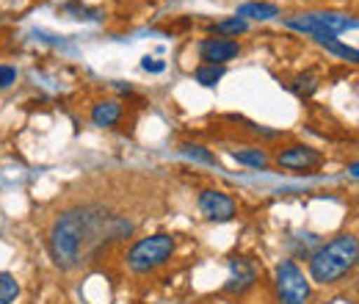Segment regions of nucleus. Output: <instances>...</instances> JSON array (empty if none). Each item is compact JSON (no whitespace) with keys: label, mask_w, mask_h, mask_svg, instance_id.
<instances>
[{"label":"nucleus","mask_w":359,"mask_h":304,"mask_svg":"<svg viewBox=\"0 0 359 304\" xmlns=\"http://www.w3.org/2000/svg\"><path fill=\"white\" fill-rule=\"evenodd\" d=\"M100 227H105V216H100L91 208H69L58 213V218L50 227V238H47L53 263L64 271L78 268L83 263L86 246L94 241Z\"/></svg>","instance_id":"nucleus-1"},{"label":"nucleus","mask_w":359,"mask_h":304,"mask_svg":"<svg viewBox=\"0 0 359 304\" xmlns=\"http://www.w3.org/2000/svg\"><path fill=\"white\" fill-rule=\"evenodd\" d=\"M359 260V241L354 232H343L329 244H320L310 255V277L318 285H334L348 271H354Z\"/></svg>","instance_id":"nucleus-2"},{"label":"nucleus","mask_w":359,"mask_h":304,"mask_svg":"<svg viewBox=\"0 0 359 304\" xmlns=\"http://www.w3.org/2000/svg\"><path fill=\"white\" fill-rule=\"evenodd\" d=\"M172 255H175V238L166 232H158V235L135 241L128 252V265L135 274H149L158 265H163Z\"/></svg>","instance_id":"nucleus-3"},{"label":"nucleus","mask_w":359,"mask_h":304,"mask_svg":"<svg viewBox=\"0 0 359 304\" xmlns=\"http://www.w3.org/2000/svg\"><path fill=\"white\" fill-rule=\"evenodd\" d=\"M287 28L293 31H304V34H343L348 28H357V17H348V14H334V11H320V14H299V17H287L285 20Z\"/></svg>","instance_id":"nucleus-4"},{"label":"nucleus","mask_w":359,"mask_h":304,"mask_svg":"<svg viewBox=\"0 0 359 304\" xmlns=\"http://www.w3.org/2000/svg\"><path fill=\"white\" fill-rule=\"evenodd\" d=\"M276 293H279V304L310 302V279L293 260H282L276 265Z\"/></svg>","instance_id":"nucleus-5"},{"label":"nucleus","mask_w":359,"mask_h":304,"mask_svg":"<svg viewBox=\"0 0 359 304\" xmlns=\"http://www.w3.org/2000/svg\"><path fill=\"white\" fill-rule=\"evenodd\" d=\"M199 213L208 218V221H229L235 216V202L232 197H226L224 191L219 188H208L199 194Z\"/></svg>","instance_id":"nucleus-6"},{"label":"nucleus","mask_w":359,"mask_h":304,"mask_svg":"<svg viewBox=\"0 0 359 304\" xmlns=\"http://www.w3.org/2000/svg\"><path fill=\"white\" fill-rule=\"evenodd\" d=\"M320 152L313 150V147H304V144H296V147H287L276 155V164L282 169H293V172H310V169H318L320 166Z\"/></svg>","instance_id":"nucleus-7"},{"label":"nucleus","mask_w":359,"mask_h":304,"mask_svg":"<svg viewBox=\"0 0 359 304\" xmlns=\"http://www.w3.org/2000/svg\"><path fill=\"white\" fill-rule=\"evenodd\" d=\"M238 53H241V44L232 42V39H205L199 44V58L205 64H213V67H224Z\"/></svg>","instance_id":"nucleus-8"},{"label":"nucleus","mask_w":359,"mask_h":304,"mask_svg":"<svg viewBox=\"0 0 359 304\" xmlns=\"http://www.w3.org/2000/svg\"><path fill=\"white\" fill-rule=\"evenodd\" d=\"M229 268H232V277H229V282L224 285L226 293H243V291H249L255 285L257 274H255V265L249 260L235 258V260H229Z\"/></svg>","instance_id":"nucleus-9"},{"label":"nucleus","mask_w":359,"mask_h":304,"mask_svg":"<svg viewBox=\"0 0 359 304\" xmlns=\"http://www.w3.org/2000/svg\"><path fill=\"white\" fill-rule=\"evenodd\" d=\"M119 119H122V105H119V100H100V103L91 108V122H94L97 128H114Z\"/></svg>","instance_id":"nucleus-10"},{"label":"nucleus","mask_w":359,"mask_h":304,"mask_svg":"<svg viewBox=\"0 0 359 304\" xmlns=\"http://www.w3.org/2000/svg\"><path fill=\"white\" fill-rule=\"evenodd\" d=\"M235 17H241V20H273V17H279V8L273 6V3H243L241 8H238V14Z\"/></svg>","instance_id":"nucleus-11"},{"label":"nucleus","mask_w":359,"mask_h":304,"mask_svg":"<svg viewBox=\"0 0 359 304\" xmlns=\"http://www.w3.org/2000/svg\"><path fill=\"white\" fill-rule=\"evenodd\" d=\"M232 158L243 166H252V169H269V155L257 147H246V150H232Z\"/></svg>","instance_id":"nucleus-12"},{"label":"nucleus","mask_w":359,"mask_h":304,"mask_svg":"<svg viewBox=\"0 0 359 304\" xmlns=\"http://www.w3.org/2000/svg\"><path fill=\"white\" fill-rule=\"evenodd\" d=\"M315 42L323 44L326 50H332L334 55H343V58H348V61H357L359 53L354 50V47H348V44H340L332 34H315Z\"/></svg>","instance_id":"nucleus-13"},{"label":"nucleus","mask_w":359,"mask_h":304,"mask_svg":"<svg viewBox=\"0 0 359 304\" xmlns=\"http://www.w3.org/2000/svg\"><path fill=\"white\" fill-rule=\"evenodd\" d=\"M224 67H213V64H202V67H196L194 70V78H196V84L199 86H216L222 78H224Z\"/></svg>","instance_id":"nucleus-14"},{"label":"nucleus","mask_w":359,"mask_h":304,"mask_svg":"<svg viewBox=\"0 0 359 304\" xmlns=\"http://www.w3.org/2000/svg\"><path fill=\"white\" fill-rule=\"evenodd\" d=\"M180 152H182L185 158L196 161V164H205V166H219L216 155H213L210 150H205L202 144H182V147H180Z\"/></svg>","instance_id":"nucleus-15"},{"label":"nucleus","mask_w":359,"mask_h":304,"mask_svg":"<svg viewBox=\"0 0 359 304\" xmlns=\"http://www.w3.org/2000/svg\"><path fill=\"white\" fill-rule=\"evenodd\" d=\"M17 296H20V282L11 274L0 271V304H14Z\"/></svg>","instance_id":"nucleus-16"},{"label":"nucleus","mask_w":359,"mask_h":304,"mask_svg":"<svg viewBox=\"0 0 359 304\" xmlns=\"http://www.w3.org/2000/svg\"><path fill=\"white\" fill-rule=\"evenodd\" d=\"M213 31H216V34H222V37H238V34L249 31V22H246V20H241V17H229V20L216 22V25H213Z\"/></svg>","instance_id":"nucleus-17"},{"label":"nucleus","mask_w":359,"mask_h":304,"mask_svg":"<svg viewBox=\"0 0 359 304\" xmlns=\"http://www.w3.org/2000/svg\"><path fill=\"white\" fill-rule=\"evenodd\" d=\"M315 88H318V84H315L313 75H302V78L296 81V91H299V94H313Z\"/></svg>","instance_id":"nucleus-18"},{"label":"nucleus","mask_w":359,"mask_h":304,"mask_svg":"<svg viewBox=\"0 0 359 304\" xmlns=\"http://www.w3.org/2000/svg\"><path fill=\"white\" fill-rule=\"evenodd\" d=\"M17 81V70L14 67H0V88H8Z\"/></svg>","instance_id":"nucleus-19"},{"label":"nucleus","mask_w":359,"mask_h":304,"mask_svg":"<svg viewBox=\"0 0 359 304\" xmlns=\"http://www.w3.org/2000/svg\"><path fill=\"white\" fill-rule=\"evenodd\" d=\"M141 67H144L147 72H163V70H166V64H163V61H158V58H144V61H141Z\"/></svg>","instance_id":"nucleus-20"},{"label":"nucleus","mask_w":359,"mask_h":304,"mask_svg":"<svg viewBox=\"0 0 359 304\" xmlns=\"http://www.w3.org/2000/svg\"><path fill=\"white\" fill-rule=\"evenodd\" d=\"M348 172H351V177H359V164H357V161L348 166Z\"/></svg>","instance_id":"nucleus-21"}]
</instances>
